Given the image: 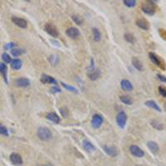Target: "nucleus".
Segmentation results:
<instances>
[{"instance_id":"f257e3e1","label":"nucleus","mask_w":166,"mask_h":166,"mask_svg":"<svg viewBox=\"0 0 166 166\" xmlns=\"http://www.w3.org/2000/svg\"><path fill=\"white\" fill-rule=\"evenodd\" d=\"M141 9L147 15H149V16L154 15L156 11V6L154 4V1L147 0V1L143 2L141 4Z\"/></svg>"},{"instance_id":"f03ea898","label":"nucleus","mask_w":166,"mask_h":166,"mask_svg":"<svg viewBox=\"0 0 166 166\" xmlns=\"http://www.w3.org/2000/svg\"><path fill=\"white\" fill-rule=\"evenodd\" d=\"M37 135L41 141H48L52 138V132L48 128L42 126L37 129Z\"/></svg>"},{"instance_id":"7ed1b4c3","label":"nucleus","mask_w":166,"mask_h":166,"mask_svg":"<svg viewBox=\"0 0 166 166\" xmlns=\"http://www.w3.org/2000/svg\"><path fill=\"white\" fill-rule=\"evenodd\" d=\"M149 59H150V61L153 62L154 65H156V66H158L159 67L162 68L163 70L165 69V62H164V61H163L162 59L159 58V57L158 55H156L154 52H149Z\"/></svg>"},{"instance_id":"20e7f679","label":"nucleus","mask_w":166,"mask_h":166,"mask_svg":"<svg viewBox=\"0 0 166 166\" xmlns=\"http://www.w3.org/2000/svg\"><path fill=\"white\" fill-rule=\"evenodd\" d=\"M126 120H127V116H126V114L124 111H120L117 114L116 123L119 125L120 128H124L125 124H126Z\"/></svg>"},{"instance_id":"39448f33","label":"nucleus","mask_w":166,"mask_h":166,"mask_svg":"<svg viewBox=\"0 0 166 166\" xmlns=\"http://www.w3.org/2000/svg\"><path fill=\"white\" fill-rule=\"evenodd\" d=\"M103 117L98 115V114H95L94 116H92V119H91V126L94 129H98L101 126V124L103 123Z\"/></svg>"},{"instance_id":"423d86ee","label":"nucleus","mask_w":166,"mask_h":166,"mask_svg":"<svg viewBox=\"0 0 166 166\" xmlns=\"http://www.w3.org/2000/svg\"><path fill=\"white\" fill-rule=\"evenodd\" d=\"M45 31L49 34L50 36L53 37H57L59 35L58 28L52 23H47L45 25Z\"/></svg>"},{"instance_id":"0eeeda50","label":"nucleus","mask_w":166,"mask_h":166,"mask_svg":"<svg viewBox=\"0 0 166 166\" xmlns=\"http://www.w3.org/2000/svg\"><path fill=\"white\" fill-rule=\"evenodd\" d=\"M130 151L131 154L135 156V157L142 158L145 155V152L137 145H131L130 147Z\"/></svg>"},{"instance_id":"6e6552de","label":"nucleus","mask_w":166,"mask_h":166,"mask_svg":"<svg viewBox=\"0 0 166 166\" xmlns=\"http://www.w3.org/2000/svg\"><path fill=\"white\" fill-rule=\"evenodd\" d=\"M14 86L17 87H27L30 85V81L29 79L25 78V77H21L14 80Z\"/></svg>"},{"instance_id":"1a4fd4ad","label":"nucleus","mask_w":166,"mask_h":166,"mask_svg":"<svg viewBox=\"0 0 166 166\" xmlns=\"http://www.w3.org/2000/svg\"><path fill=\"white\" fill-rule=\"evenodd\" d=\"M103 150L109 156H111V157H115L118 154L117 149L114 145H104Z\"/></svg>"},{"instance_id":"9d476101","label":"nucleus","mask_w":166,"mask_h":166,"mask_svg":"<svg viewBox=\"0 0 166 166\" xmlns=\"http://www.w3.org/2000/svg\"><path fill=\"white\" fill-rule=\"evenodd\" d=\"M89 71H90V72L88 73V76H89V78L91 79V81H95V80L99 78L100 75V71L98 69L94 68L93 63H91V70Z\"/></svg>"},{"instance_id":"9b49d317","label":"nucleus","mask_w":166,"mask_h":166,"mask_svg":"<svg viewBox=\"0 0 166 166\" xmlns=\"http://www.w3.org/2000/svg\"><path fill=\"white\" fill-rule=\"evenodd\" d=\"M12 23L15 25H17V27L22 28H26L27 26H28V23L27 21L23 19V18H21V17H12Z\"/></svg>"},{"instance_id":"f8f14e48","label":"nucleus","mask_w":166,"mask_h":166,"mask_svg":"<svg viewBox=\"0 0 166 166\" xmlns=\"http://www.w3.org/2000/svg\"><path fill=\"white\" fill-rule=\"evenodd\" d=\"M66 34L71 38L72 39H76L79 37L80 35V32L79 30L76 28H74V27H71V28H69L66 31Z\"/></svg>"},{"instance_id":"ddd939ff","label":"nucleus","mask_w":166,"mask_h":166,"mask_svg":"<svg viewBox=\"0 0 166 166\" xmlns=\"http://www.w3.org/2000/svg\"><path fill=\"white\" fill-rule=\"evenodd\" d=\"M136 25L140 28L143 29V30H149V23L148 21L145 19V18H139L137 19L136 22H135Z\"/></svg>"},{"instance_id":"4468645a","label":"nucleus","mask_w":166,"mask_h":166,"mask_svg":"<svg viewBox=\"0 0 166 166\" xmlns=\"http://www.w3.org/2000/svg\"><path fill=\"white\" fill-rule=\"evenodd\" d=\"M41 82H42L43 84H54L56 85L57 84V81L56 79H54L52 76H48L47 74H42L41 76V79H40Z\"/></svg>"},{"instance_id":"2eb2a0df","label":"nucleus","mask_w":166,"mask_h":166,"mask_svg":"<svg viewBox=\"0 0 166 166\" xmlns=\"http://www.w3.org/2000/svg\"><path fill=\"white\" fill-rule=\"evenodd\" d=\"M10 160L15 165H21L23 164V159L20 154L17 153H12L10 155Z\"/></svg>"},{"instance_id":"dca6fc26","label":"nucleus","mask_w":166,"mask_h":166,"mask_svg":"<svg viewBox=\"0 0 166 166\" xmlns=\"http://www.w3.org/2000/svg\"><path fill=\"white\" fill-rule=\"evenodd\" d=\"M147 147H148V149L150 150V152L154 154H158L159 152V145L156 142H154V141H149L148 143H147Z\"/></svg>"},{"instance_id":"f3484780","label":"nucleus","mask_w":166,"mask_h":166,"mask_svg":"<svg viewBox=\"0 0 166 166\" xmlns=\"http://www.w3.org/2000/svg\"><path fill=\"white\" fill-rule=\"evenodd\" d=\"M120 87L124 91H130L133 90V85L129 80H126V79L121 80V82H120Z\"/></svg>"},{"instance_id":"a211bd4d","label":"nucleus","mask_w":166,"mask_h":166,"mask_svg":"<svg viewBox=\"0 0 166 166\" xmlns=\"http://www.w3.org/2000/svg\"><path fill=\"white\" fill-rule=\"evenodd\" d=\"M47 119L50 121H52V123L54 124H58L59 122H60V117L58 116V115L57 113H55V112H51V113H48L47 115Z\"/></svg>"},{"instance_id":"6ab92c4d","label":"nucleus","mask_w":166,"mask_h":166,"mask_svg":"<svg viewBox=\"0 0 166 166\" xmlns=\"http://www.w3.org/2000/svg\"><path fill=\"white\" fill-rule=\"evenodd\" d=\"M132 64H133V66H135V68L137 69L138 71H142L144 70V66H143L142 62H141V60H140V59H138L137 58H132Z\"/></svg>"},{"instance_id":"aec40b11","label":"nucleus","mask_w":166,"mask_h":166,"mask_svg":"<svg viewBox=\"0 0 166 166\" xmlns=\"http://www.w3.org/2000/svg\"><path fill=\"white\" fill-rule=\"evenodd\" d=\"M11 67H12L13 70H19L22 66H23V62L21 61L20 59L16 58V59H13L12 62H11Z\"/></svg>"},{"instance_id":"412c9836","label":"nucleus","mask_w":166,"mask_h":166,"mask_svg":"<svg viewBox=\"0 0 166 166\" xmlns=\"http://www.w3.org/2000/svg\"><path fill=\"white\" fill-rule=\"evenodd\" d=\"M145 106H148L149 108H152L153 110H155V111H157L160 112L161 111V110H160V108L159 106H158L157 103L154 101V100H147V101H145Z\"/></svg>"},{"instance_id":"4be33fe9","label":"nucleus","mask_w":166,"mask_h":166,"mask_svg":"<svg viewBox=\"0 0 166 166\" xmlns=\"http://www.w3.org/2000/svg\"><path fill=\"white\" fill-rule=\"evenodd\" d=\"M7 72H8V67L4 63H0V73L2 74L4 77L5 82L8 83V79H7Z\"/></svg>"},{"instance_id":"5701e85b","label":"nucleus","mask_w":166,"mask_h":166,"mask_svg":"<svg viewBox=\"0 0 166 166\" xmlns=\"http://www.w3.org/2000/svg\"><path fill=\"white\" fill-rule=\"evenodd\" d=\"M82 145L84 149H86L87 152H92L95 150V146L92 145V143H91L90 141H83Z\"/></svg>"},{"instance_id":"b1692460","label":"nucleus","mask_w":166,"mask_h":166,"mask_svg":"<svg viewBox=\"0 0 166 166\" xmlns=\"http://www.w3.org/2000/svg\"><path fill=\"white\" fill-rule=\"evenodd\" d=\"M92 34H93V38L95 42H100L101 39V34L100 33L99 29L96 28H93L92 29Z\"/></svg>"},{"instance_id":"393cba45","label":"nucleus","mask_w":166,"mask_h":166,"mask_svg":"<svg viewBox=\"0 0 166 166\" xmlns=\"http://www.w3.org/2000/svg\"><path fill=\"white\" fill-rule=\"evenodd\" d=\"M120 100L121 102H123L125 105H131L133 103L132 99L129 95H120Z\"/></svg>"},{"instance_id":"a878e982","label":"nucleus","mask_w":166,"mask_h":166,"mask_svg":"<svg viewBox=\"0 0 166 166\" xmlns=\"http://www.w3.org/2000/svg\"><path fill=\"white\" fill-rule=\"evenodd\" d=\"M150 124H151V125L153 126L154 128L155 129V130H162L164 129V125H163L160 122L157 121V120H151Z\"/></svg>"},{"instance_id":"bb28decb","label":"nucleus","mask_w":166,"mask_h":166,"mask_svg":"<svg viewBox=\"0 0 166 166\" xmlns=\"http://www.w3.org/2000/svg\"><path fill=\"white\" fill-rule=\"evenodd\" d=\"M124 39H125V41L128 42L130 43H135V37L132 33H125L124 34Z\"/></svg>"},{"instance_id":"cd10ccee","label":"nucleus","mask_w":166,"mask_h":166,"mask_svg":"<svg viewBox=\"0 0 166 166\" xmlns=\"http://www.w3.org/2000/svg\"><path fill=\"white\" fill-rule=\"evenodd\" d=\"M25 51L23 49H19V48H12L11 50V54L13 57H18L23 53H24Z\"/></svg>"},{"instance_id":"c85d7f7f","label":"nucleus","mask_w":166,"mask_h":166,"mask_svg":"<svg viewBox=\"0 0 166 166\" xmlns=\"http://www.w3.org/2000/svg\"><path fill=\"white\" fill-rule=\"evenodd\" d=\"M61 84H62V86L66 90H67L68 91H71V92H73V93H77V89L76 88V87H72V86H69V85H67V84H66V83L64 82H61Z\"/></svg>"},{"instance_id":"c756f323","label":"nucleus","mask_w":166,"mask_h":166,"mask_svg":"<svg viewBox=\"0 0 166 166\" xmlns=\"http://www.w3.org/2000/svg\"><path fill=\"white\" fill-rule=\"evenodd\" d=\"M123 4L128 8H133L136 5V1L135 0H124Z\"/></svg>"},{"instance_id":"7c9ffc66","label":"nucleus","mask_w":166,"mask_h":166,"mask_svg":"<svg viewBox=\"0 0 166 166\" xmlns=\"http://www.w3.org/2000/svg\"><path fill=\"white\" fill-rule=\"evenodd\" d=\"M71 18H72V20L74 21L75 23H76L77 25L82 24L83 19L81 17L78 16V15H72V16H71Z\"/></svg>"},{"instance_id":"2f4dec72","label":"nucleus","mask_w":166,"mask_h":166,"mask_svg":"<svg viewBox=\"0 0 166 166\" xmlns=\"http://www.w3.org/2000/svg\"><path fill=\"white\" fill-rule=\"evenodd\" d=\"M0 135H4V136H8V129L6 128L4 125L0 124Z\"/></svg>"},{"instance_id":"473e14b6","label":"nucleus","mask_w":166,"mask_h":166,"mask_svg":"<svg viewBox=\"0 0 166 166\" xmlns=\"http://www.w3.org/2000/svg\"><path fill=\"white\" fill-rule=\"evenodd\" d=\"M2 59L5 63H11L12 62V59H11V57L8 55V53H3L2 55Z\"/></svg>"},{"instance_id":"72a5a7b5","label":"nucleus","mask_w":166,"mask_h":166,"mask_svg":"<svg viewBox=\"0 0 166 166\" xmlns=\"http://www.w3.org/2000/svg\"><path fill=\"white\" fill-rule=\"evenodd\" d=\"M158 90H159V93L163 97L166 98V87H163V86H159V88H158Z\"/></svg>"},{"instance_id":"f704fd0d","label":"nucleus","mask_w":166,"mask_h":166,"mask_svg":"<svg viewBox=\"0 0 166 166\" xmlns=\"http://www.w3.org/2000/svg\"><path fill=\"white\" fill-rule=\"evenodd\" d=\"M49 61H50V62L52 64V65H56V64H57V63L58 62V58L57 57V56L52 55V56H50Z\"/></svg>"},{"instance_id":"c9c22d12","label":"nucleus","mask_w":166,"mask_h":166,"mask_svg":"<svg viewBox=\"0 0 166 166\" xmlns=\"http://www.w3.org/2000/svg\"><path fill=\"white\" fill-rule=\"evenodd\" d=\"M60 112H61V114H62V116L63 117H65L66 118L67 115H68V111L66 110V108H61L60 109Z\"/></svg>"},{"instance_id":"e433bc0d","label":"nucleus","mask_w":166,"mask_h":166,"mask_svg":"<svg viewBox=\"0 0 166 166\" xmlns=\"http://www.w3.org/2000/svg\"><path fill=\"white\" fill-rule=\"evenodd\" d=\"M159 35L161 36L162 38H163V39H165V40H166V31L165 30V29H159Z\"/></svg>"},{"instance_id":"4c0bfd02","label":"nucleus","mask_w":166,"mask_h":166,"mask_svg":"<svg viewBox=\"0 0 166 166\" xmlns=\"http://www.w3.org/2000/svg\"><path fill=\"white\" fill-rule=\"evenodd\" d=\"M157 77H158V79H159V80L160 81V82L166 83V76H164V75H161V74H158Z\"/></svg>"},{"instance_id":"58836bf2","label":"nucleus","mask_w":166,"mask_h":166,"mask_svg":"<svg viewBox=\"0 0 166 166\" xmlns=\"http://www.w3.org/2000/svg\"><path fill=\"white\" fill-rule=\"evenodd\" d=\"M14 47V43L13 42H9V43H7L6 45L4 46V49L8 50V49H12V47Z\"/></svg>"},{"instance_id":"ea45409f","label":"nucleus","mask_w":166,"mask_h":166,"mask_svg":"<svg viewBox=\"0 0 166 166\" xmlns=\"http://www.w3.org/2000/svg\"><path fill=\"white\" fill-rule=\"evenodd\" d=\"M52 92H61V90L58 88V87H52Z\"/></svg>"},{"instance_id":"a19ab883","label":"nucleus","mask_w":166,"mask_h":166,"mask_svg":"<svg viewBox=\"0 0 166 166\" xmlns=\"http://www.w3.org/2000/svg\"><path fill=\"white\" fill-rule=\"evenodd\" d=\"M164 107H165V109L166 111V102H165V104H164Z\"/></svg>"},{"instance_id":"79ce46f5","label":"nucleus","mask_w":166,"mask_h":166,"mask_svg":"<svg viewBox=\"0 0 166 166\" xmlns=\"http://www.w3.org/2000/svg\"><path fill=\"white\" fill-rule=\"evenodd\" d=\"M38 166H47V165H38Z\"/></svg>"}]
</instances>
